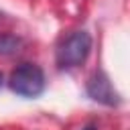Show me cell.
<instances>
[{
  "mask_svg": "<svg viewBox=\"0 0 130 130\" xmlns=\"http://www.w3.org/2000/svg\"><path fill=\"white\" fill-rule=\"evenodd\" d=\"M89 53H91V35L87 30H75L59 43L55 59L59 69H73L79 67Z\"/></svg>",
  "mask_w": 130,
  "mask_h": 130,
  "instance_id": "1",
  "label": "cell"
},
{
  "mask_svg": "<svg viewBox=\"0 0 130 130\" xmlns=\"http://www.w3.org/2000/svg\"><path fill=\"white\" fill-rule=\"evenodd\" d=\"M8 85L20 98H39L45 91V73L35 63H20L10 73Z\"/></svg>",
  "mask_w": 130,
  "mask_h": 130,
  "instance_id": "2",
  "label": "cell"
},
{
  "mask_svg": "<svg viewBox=\"0 0 130 130\" xmlns=\"http://www.w3.org/2000/svg\"><path fill=\"white\" fill-rule=\"evenodd\" d=\"M85 91L87 95L98 102V104H104V106H118L120 104V93L114 89L110 77L104 73V71H95L89 79H87V85H85Z\"/></svg>",
  "mask_w": 130,
  "mask_h": 130,
  "instance_id": "3",
  "label": "cell"
},
{
  "mask_svg": "<svg viewBox=\"0 0 130 130\" xmlns=\"http://www.w3.org/2000/svg\"><path fill=\"white\" fill-rule=\"evenodd\" d=\"M22 41L12 32H0V55H14L20 49Z\"/></svg>",
  "mask_w": 130,
  "mask_h": 130,
  "instance_id": "4",
  "label": "cell"
},
{
  "mask_svg": "<svg viewBox=\"0 0 130 130\" xmlns=\"http://www.w3.org/2000/svg\"><path fill=\"white\" fill-rule=\"evenodd\" d=\"M81 130H98V128H95V124H87V126L81 128Z\"/></svg>",
  "mask_w": 130,
  "mask_h": 130,
  "instance_id": "5",
  "label": "cell"
},
{
  "mask_svg": "<svg viewBox=\"0 0 130 130\" xmlns=\"http://www.w3.org/2000/svg\"><path fill=\"white\" fill-rule=\"evenodd\" d=\"M0 85H2V75H0Z\"/></svg>",
  "mask_w": 130,
  "mask_h": 130,
  "instance_id": "6",
  "label": "cell"
}]
</instances>
